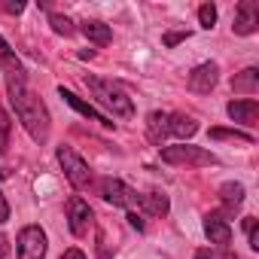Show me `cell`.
Listing matches in <instances>:
<instances>
[{
	"mask_svg": "<svg viewBox=\"0 0 259 259\" xmlns=\"http://www.w3.org/2000/svg\"><path fill=\"white\" fill-rule=\"evenodd\" d=\"M7 92H10V104L22 122V128L37 141V144H46L49 141V110L46 104L28 89L25 82V73L22 76H7Z\"/></svg>",
	"mask_w": 259,
	"mask_h": 259,
	"instance_id": "1",
	"label": "cell"
},
{
	"mask_svg": "<svg viewBox=\"0 0 259 259\" xmlns=\"http://www.w3.org/2000/svg\"><path fill=\"white\" fill-rule=\"evenodd\" d=\"M85 85L92 89V95L98 98L101 107H107L113 116L119 119H132L135 116V101L128 98L113 79H101V76H85Z\"/></svg>",
	"mask_w": 259,
	"mask_h": 259,
	"instance_id": "2",
	"label": "cell"
},
{
	"mask_svg": "<svg viewBox=\"0 0 259 259\" xmlns=\"http://www.w3.org/2000/svg\"><path fill=\"white\" fill-rule=\"evenodd\" d=\"M162 162L168 165H192V168H204V165H217V156L204 147H192V144H177V147H162Z\"/></svg>",
	"mask_w": 259,
	"mask_h": 259,
	"instance_id": "3",
	"label": "cell"
},
{
	"mask_svg": "<svg viewBox=\"0 0 259 259\" xmlns=\"http://www.w3.org/2000/svg\"><path fill=\"white\" fill-rule=\"evenodd\" d=\"M58 165H61V171H64V177H67V183L73 186V189H89L92 186V171H89V165L70 150V147H58Z\"/></svg>",
	"mask_w": 259,
	"mask_h": 259,
	"instance_id": "4",
	"label": "cell"
},
{
	"mask_svg": "<svg viewBox=\"0 0 259 259\" xmlns=\"http://www.w3.org/2000/svg\"><path fill=\"white\" fill-rule=\"evenodd\" d=\"M101 195H104L107 204H113V207H128V210H135L138 201H141V195H138L132 186H125V183L116 180V177L101 180Z\"/></svg>",
	"mask_w": 259,
	"mask_h": 259,
	"instance_id": "5",
	"label": "cell"
},
{
	"mask_svg": "<svg viewBox=\"0 0 259 259\" xmlns=\"http://www.w3.org/2000/svg\"><path fill=\"white\" fill-rule=\"evenodd\" d=\"M92 223H95V213H92L89 201L79 198V195H70L67 198V226H70V232L76 238H82V235H89Z\"/></svg>",
	"mask_w": 259,
	"mask_h": 259,
	"instance_id": "6",
	"label": "cell"
},
{
	"mask_svg": "<svg viewBox=\"0 0 259 259\" xmlns=\"http://www.w3.org/2000/svg\"><path fill=\"white\" fill-rule=\"evenodd\" d=\"M16 244H19V259H46V232L40 226H25Z\"/></svg>",
	"mask_w": 259,
	"mask_h": 259,
	"instance_id": "7",
	"label": "cell"
},
{
	"mask_svg": "<svg viewBox=\"0 0 259 259\" xmlns=\"http://www.w3.org/2000/svg\"><path fill=\"white\" fill-rule=\"evenodd\" d=\"M232 31L241 34V37H250V34L259 31V4H256V0H241V4H238Z\"/></svg>",
	"mask_w": 259,
	"mask_h": 259,
	"instance_id": "8",
	"label": "cell"
},
{
	"mask_svg": "<svg viewBox=\"0 0 259 259\" xmlns=\"http://www.w3.org/2000/svg\"><path fill=\"white\" fill-rule=\"evenodd\" d=\"M217 79H220V67H217L213 61H204V64H198V67L189 73V92H195V95H210V89L217 85Z\"/></svg>",
	"mask_w": 259,
	"mask_h": 259,
	"instance_id": "9",
	"label": "cell"
},
{
	"mask_svg": "<svg viewBox=\"0 0 259 259\" xmlns=\"http://www.w3.org/2000/svg\"><path fill=\"white\" fill-rule=\"evenodd\" d=\"M204 235L210 238V244L229 247V244H232V226H229L226 213H220V210L207 213V217H204Z\"/></svg>",
	"mask_w": 259,
	"mask_h": 259,
	"instance_id": "10",
	"label": "cell"
},
{
	"mask_svg": "<svg viewBox=\"0 0 259 259\" xmlns=\"http://www.w3.org/2000/svg\"><path fill=\"white\" fill-rule=\"evenodd\" d=\"M226 113H229V119H232V122H241V125H247V128H256L259 104H256L253 98H247V101H229Z\"/></svg>",
	"mask_w": 259,
	"mask_h": 259,
	"instance_id": "11",
	"label": "cell"
},
{
	"mask_svg": "<svg viewBox=\"0 0 259 259\" xmlns=\"http://www.w3.org/2000/svg\"><path fill=\"white\" fill-rule=\"evenodd\" d=\"M58 95H61V98H64V101H67V104H70V107L76 110V113H82L85 119H92V122H98V125H104V128H113V119H110V116L98 113V110H95L92 104H85L82 98H76V95H73L70 89H64V85H61V89H58Z\"/></svg>",
	"mask_w": 259,
	"mask_h": 259,
	"instance_id": "12",
	"label": "cell"
},
{
	"mask_svg": "<svg viewBox=\"0 0 259 259\" xmlns=\"http://www.w3.org/2000/svg\"><path fill=\"white\" fill-rule=\"evenodd\" d=\"M147 138H150V144L153 147H165V141H168V113H150L147 116Z\"/></svg>",
	"mask_w": 259,
	"mask_h": 259,
	"instance_id": "13",
	"label": "cell"
},
{
	"mask_svg": "<svg viewBox=\"0 0 259 259\" xmlns=\"http://www.w3.org/2000/svg\"><path fill=\"white\" fill-rule=\"evenodd\" d=\"M195 132H198V122L192 116H186V113H171L168 116V135H174L180 141H189Z\"/></svg>",
	"mask_w": 259,
	"mask_h": 259,
	"instance_id": "14",
	"label": "cell"
},
{
	"mask_svg": "<svg viewBox=\"0 0 259 259\" xmlns=\"http://www.w3.org/2000/svg\"><path fill=\"white\" fill-rule=\"evenodd\" d=\"M138 207H141L144 213H150V217H165V213L171 210V201H168L165 192H147V195H141Z\"/></svg>",
	"mask_w": 259,
	"mask_h": 259,
	"instance_id": "15",
	"label": "cell"
},
{
	"mask_svg": "<svg viewBox=\"0 0 259 259\" xmlns=\"http://www.w3.org/2000/svg\"><path fill=\"white\" fill-rule=\"evenodd\" d=\"M79 31H82V34H85V40H89V43H95V46H107V43L113 40L110 25H104V22H82V25H79Z\"/></svg>",
	"mask_w": 259,
	"mask_h": 259,
	"instance_id": "16",
	"label": "cell"
},
{
	"mask_svg": "<svg viewBox=\"0 0 259 259\" xmlns=\"http://www.w3.org/2000/svg\"><path fill=\"white\" fill-rule=\"evenodd\" d=\"M232 89L241 92V95H253V92L259 89V70H256V67H244L241 73L232 76Z\"/></svg>",
	"mask_w": 259,
	"mask_h": 259,
	"instance_id": "17",
	"label": "cell"
},
{
	"mask_svg": "<svg viewBox=\"0 0 259 259\" xmlns=\"http://www.w3.org/2000/svg\"><path fill=\"white\" fill-rule=\"evenodd\" d=\"M0 67L7 70V76H22L25 73V67H22V61L16 58V52L10 49V43L0 37Z\"/></svg>",
	"mask_w": 259,
	"mask_h": 259,
	"instance_id": "18",
	"label": "cell"
},
{
	"mask_svg": "<svg viewBox=\"0 0 259 259\" xmlns=\"http://www.w3.org/2000/svg\"><path fill=\"white\" fill-rule=\"evenodd\" d=\"M220 201H223L226 210L232 213V210L241 207V201H244V186H241V183H223V186H220Z\"/></svg>",
	"mask_w": 259,
	"mask_h": 259,
	"instance_id": "19",
	"label": "cell"
},
{
	"mask_svg": "<svg viewBox=\"0 0 259 259\" xmlns=\"http://www.w3.org/2000/svg\"><path fill=\"white\" fill-rule=\"evenodd\" d=\"M213 141H241V144H253L250 132H238V128H210Z\"/></svg>",
	"mask_w": 259,
	"mask_h": 259,
	"instance_id": "20",
	"label": "cell"
},
{
	"mask_svg": "<svg viewBox=\"0 0 259 259\" xmlns=\"http://www.w3.org/2000/svg\"><path fill=\"white\" fill-rule=\"evenodd\" d=\"M10 132H13V122L7 116V110L0 107V156H4L10 150Z\"/></svg>",
	"mask_w": 259,
	"mask_h": 259,
	"instance_id": "21",
	"label": "cell"
},
{
	"mask_svg": "<svg viewBox=\"0 0 259 259\" xmlns=\"http://www.w3.org/2000/svg\"><path fill=\"white\" fill-rule=\"evenodd\" d=\"M49 25H52V31H55V34H61V37H70V34L76 31V28H73V22H70L67 16H58V13H52V16H49Z\"/></svg>",
	"mask_w": 259,
	"mask_h": 259,
	"instance_id": "22",
	"label": "cell"
},
{
	"mask_svg": "<svg viewBox=\"0 0 259 259\" xmlns=\"http://www.w3.org/2000/svg\"><path fill=\"white\" fill-rule=\"evenodd\" d=\"M195 259H238L229 247H204V250H195Z\"/></svg>",
	"mask_w": 259,
	"mask_h": 259,
	"instance_id": "23",
	"label": "cell"
},
{
	"mask_svg": "<svg viewBox=\"0 0 259 259\" xmlns=\"http://www.w3.org/2000/svg\"><path fill=\"white\" fill-rule=\"evenodd\" d=\"M198 22H201V28L210 31V28L217 25V7H213V4H201V7H198Z\"/></svg>",
	"mask_w": 259,
	"mask_h": 259,
	"instance_id": "24",
	"label": "cell"
},
{
	"mask_svg": "<svg viewBox=\"0 0 259 259\" xmlns=\"http://www.w3.org/2000/svg\"><path fill=\"white\" fill-rule=\"evenodd\" d=\"M244 232H247V241H250V247L253 250H259V229H256V220L253 217H244Z\"/></svg>",
	"mask_w": 259,
	"mask_h": 259,
	"instance_id": "25",
	"label": "cell"
},
{
	"mask_svg": "<svg viewBox=\"0 0 259 259\" xmlns=\"http://www.w3.org/2000/svg\"><path fill=\"white\" fill-rule=\"evenodd\" d=\"M183 40H189V31H168L165 37H162V43L171 49V46H177V43H183Z\"/></svg>",
	"mask_w": 259,
	"mask_h": 259,
	"instance_id": "26",
	"label": "cell"
},
{
	"mask_svg": "<svg viewBox=\"0 0 259 259\" xmlns=\"http://www.w3.org/2000/svg\"><path fill=\"white\" fill-rule=\"evenodd\" d=\"M128 223H132V229H138V232H144L147 229V223H144V213H138V210H128V217H125Z\"/></svg>",
	"mask_w": 259,
	"mask_h": 259,
	"instance_id": "27",
	"label": "cell"
},
{
	"mask_svg": "<svg viewBox=\"0 0 259 259\" xmlns=\"http://www.w3.org/2000/svg\"><path fill=\"white\" fill-rule=\"evenodd\" d=\"M0 10H4V13H13V16H19V13L25 10V4H22V0H16V4H0Z\"/></svg>",
	"mask_w": 259,
	"mask_h": 259,
	"instance_id": "28",
	"label": "cell"
},
{
	"mask_svg": "<svg viewBox=\"0 0 259 259\" xmlns=\"http://www.w3.org/2000/svg\"><path fill=\"white\" fill-rule=\"evenodd\" d=\"M10 220V201H7V195L0 192V223H7Z\"/></svg>",
	"mask_w": 259,
	"mask_h": 259,
	"instance_id": "29",
	"label": "cell"
},
{
	"mask_svg": "<svg viewBox=\"0 0 259 259\" xmlns=\"http://www.w3.org/2000/svg\"><path fill=\"white\" fill-rule=\"evenodd\" d=\"M7 256H10V238L0 232V259H7Z\"/></svg>",
	"mask_w": 259,
	"mask_h": 259,
	"instance_id": "30",
	"label": "cell"
},
{
	"mask_svg": "<svg viewBox=\"0 0 259 259\" xmlns=\"http://www.w3.org/2000/svg\"><path fill=\"white\" fill-rule=\"evenodd\" d=\"M61 259H85V256H82V250L70 247V250H64V253H61Z\"/></svg>",
	"mask_w": 259,
	"mask_h": 259,
	"instance_id": "31",
	"label": "cell"
},
{
	"mask_svg": "<svg viewBox=\"0 0 259 259\" xmlns=\"http://www.w3.org/2000/svg\"><path fill=\"white\" fill-rule=\"evenodd\" d=\"M79 58H82V61H89V58H95V52H92V49H82V52H79Z\"/></svg>",
	"mask_w": 259,
	"mask_h": 259,
	"instance_id": "32",
	"label": "cell"
},
{
	"mask_svg": "<svg viewBox=\"0 0 259 259\" xmlns=\"http://www.w3.org/2000/svg\"><path fill=\"white\" fill-rule=\"evenodd\" d=\"M7 177H10V174H7V171H0V183H4V180H7Z\"/></svg>",
	"mask_w": 259,
	"mask_h": 259,
	"instance_id": "33",
	"label": "cell"
}]
</instances>
